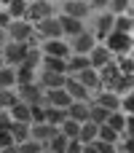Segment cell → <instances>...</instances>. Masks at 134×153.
I'll list each match as a JSON object with an SVG mask.
<instances>
[{
  "label": "cell",
  "mask_w": 134,
  "mask_h": 153,
  "mask_svg": "<svg viewBox=\"0 0 134 153\" xmlns=\"http://www.w3.org/2000/svg\"><path fill=\"white\" fill-rule=\"evenodd\" d=\"M81 3H89V0H81Z\"/></svg>",
  "instance_id": "cell-55"
},
{
  "label": "cell",
  "mask_w": 134,
  "mask_h": 153,
  "mask_svg": "<svg viewBox=\"0 0 134 153\" xmlns=\"http://www.w3.org/2000/svg\"><path fill=\"white\" fill-rule=\"evenodd\" d=\"M105 46L113 51V56H126V54L134 51V35H129V32H113L105 40Z\"/></svg>",
  "instance_id": "cell-3"
},
{
  "label": "cell",
  "mask_w": 134,
  "mask_h": 153,
  "mask_svg": "<svg viewBox=\"0 0 134 153\" xmlns=\"http://www.w3.org/2000/svg\"><path fill=\"white\" fill-rule=\"evenodd\" d=\"M0 67H3V59H0Z\"/></svg>",
  "instance_id": "cell-56"
},
{
  "label": "cell",
  "mask_w": 134,
  "mask_h": 153,
  "mask_svg": "<svg viewBox=\"0 0 134 153\" xmlns=\"http://www.w3.org/2000/svg\"><path fill=\"white\" fill-rule=\"evenodd\" d=\"M107 118H110V113H107L105 108H99V105H94V102H91V118H89V121H91V124H97V126H105V124H107Z\"/></svg>",
  "instance_id": "cell-34"
},
{
  "label": "cell",
  "mask_w": 134,
  "mask_h": 153,
  "mask_svg": "<svg viewBox=\"0 0 134 153\" xmlns=\"http://www.w3.org/2000/svg\"><path fill=\"white\" fill-rule=\"evenodd\" d=\"M24 54H27V46H24V43H13V40H8V43L3 46V51H0V59H3V65L19 67V65L24 62Z\"/></svg>",
  "instance_id": "cell-5"
},
{
  "label": "cell",
  "mask_w": 134,
  "mask_h": 153,
  "mask_svg": "<svg viewBox=\"0 0 134 153\" xmlns=\"http://www.w3.org/2000/svg\"><path fill=\"white\" fill-rule=\"evenodd\" d=\"M16 143H13V137H11V132L5 129V132H0V151H5V148H13Z\"/></svg>",
  "instance_id": "cell-40"
},
{
  "label": "cell",
  "mask_w": 134,
  "mask_h": 153,
  "mask_svg": "<svg viewBox=\"0 0 134 153\" xmlns=\"http://www.w3.org/2000/svg\"><path fill=\"white\" fill-rule=\"evenodd\" d=\"M0 89H16V67L11 65L0 67Z\"/></svg>",
  "instance_id": "cell-27"
},
{
  "label": "cell",
  "mask_w": 134,
  "mask_h": 153,
  "mask_svg": "<svg viewBox=\"0 0 134 153\" xmlns=\"http://www.w3.org/2000/svg\"><path fill=\"white\" fill-rule=\"evenodd\" d=\"M81 126H83V124H78V121L67 118V121L62 124V129H59V132H62L67 140H78V137H81Z\"/></svg>",
  "instance_id": "cell-31"
},
{
  "label": "cell",
  "mask_w": 134,
  "mask_h": 153,
  "mask_svg": "<svg viewBox=\"0 0 134 153\" xmlns=\"http://www.w3.org/2000/svg\"><path fill=\"white\" fill-rule=\"evenodd\" d=\"M56 132H59V129H54V126H48V124H32V126H30V140H35V143H40V145H46Z\"/></svg>",
  "instance_id": "cell-16"
},
{
  "label": "cell",
  "mask_w": 134,
  "mask_h": 153,
  "mask_svg": "<svg viewBox=\"0 0 134 153\" xmlns=\"http://www.w3.org/2000/svg\"><path fill=\"white\" fill-rule=\"evenodd\" d=\"M99 140H102V143H110V145H121V134H118L113 126H107V124L99 126Z\"/></svg>",
  "instance_id": "cell-33"
},
{
  "label": "cell",
  "mask_w": 134,
  "mask_h": 153,
  "mask_svg": "<svg viewBox=\"0 0 134 153\" xmlns=\"http://www.w3.org/2000/svg\"><path fill=\"white\" fill-rule=\"evenodd\" d=\"M19 94L16 89H0V110H11L13 105H19Z\"/></svg>",
  "instance_id": "cell-28"
},
{
  "label": "cell",
  "mask_w": 134,
  "mask_h": 153,
  "mask_svg": "<svg viewBox=\"0 0 134 153\" xmlns=\"http://www.w3.org/2000/svg\"><path fill=\"white\" fill-rule=\"evenodd\" d=\"M67 94L73 97V102H91V91L75 78V75H67V83H64Z\"/></svg>",
  "instance_id": "cell-10"
},
{
  "label": "cell",
  "mask_w": 134,
  "mask_h": 153,
  "mask_svg": "<svg viewBox=\"0 0 134 153\" xmlns=\"http://www.w3.org/2000/svg\"><path fill=\"white\" fill-rule=\"evenodd\" d=\"M11 118H13V124H30L32 126V116H30V105H24V102H19V105H13L11 110Z\"/></svg>",
  "instance_id": "cell-22"
},
{
  "label": "cell",
  "mask_w": 134,
  "mask_h": 153,
  "mask_svg": "<svg viewBox=\"0 0 134 153\" xmlns=\"http://www.w3.org/2000/svg\"><path fill=\"white\" fill-rule=\"evenodd\" d=\"M16 153H46V151H43V145H40V143H35V140H27V143L16 145Z\"/></svg>",
  "instance_id": "cell-37"
},
{
  "label": "cell",
  "mask_w": 134,
  "mask_h": 153,
  "mask_svg": "<svg viewBox=\"0 0 134 153\" xmlns=\"http://www.w3.org/2000/svg\"><path fill=\"white\" fill-rule=\"evenodd\" d=\"M40 51H43V56H56V59H70V54H73V48H70V40H46V43H40Z\"/></svg>",
  "instance_id": "cell-6"
},
{
  "label": "cell",
  "mask_w": 134,
  "mask_h": 153,
  "mask_svg": "<svg viewBox=\"0 0 134 153\" xmlns=\"http://www.w3.org/2000/svg\"><path fill=\"white\" fill-rule=\"evenodd\" d=\"M113 30H115V16H113L110 11H102V13L94 16V30H91V35L97 38V43H105V40L113 35Z\"/></svg>",
  "instance_id": "cell-2"
},
{
  "label": "cell",
  "mask_w": 134,
  "mask_h": 153,
  "mask_svg": "<svg viewBox=\"0 0 134 153\" xmlns=\"http://www.w3.org/2000/svg\"><path fill=\"white\" fill-rule=\"evenodd\" d=\"M83 145H94L97 140H99V126L97 124H91V121H86L83 126H81V137H78Z\"/></svg>",
  "instance_id": "cell-23"
},
{
  "label": "cell",
  "mask_w": 134,
  "mask_h": 153,
  "mask_svg": "<svg viewBox=\"0 0 134 153\" xmlns=\"http://www.w3.org/2000/svg\"><path fill=\"white\" fill-rule=\"evenodd\" d=\"M38 83H40L46 91L64 89V83H67V75H56V73H46V70H40V73H38Z\"/></svg>",
  "instance_id": "cell-15"
},
{
  "label": "cell",
  "mask_w": 134,
  "mask_h": 153,
  "mask_svg": "<svg viewBox=\"0 0 134 153\" xmlns=\"http://www.w3.org/2000/svg\"><path fill=\"white\" fill-rule=\"evenodd\" d=\"M11 22H13V19L8 16V11H5V8H0V30H8V24H11Z\"/></svg>",
  "instance_id": "cell-46"
},
{
  "label": "cell",
  "mask_w": 134,
  "mask_h": 153,
  "mask_svg": "<svg viewBox=\"0 0 134 153\" xmlns=\"http://www.w3.org/2000/svg\"><path fill=\"white\" fill-rule=\"evenodd\" d=\"M24 67H32V70H40V65H43V51H40V46H27V54H24V62H21Z\"/></svg>",
  "instance_id": "cell-20"
},
{
  "label": "cell",
  "mask_w": 134,
  "mask_h": 153,
  "mask_svg": "<svg viewBox=\"0 0 134 153\" xmlns=\"http://www.w3.org/2000/svg\"><path fill=\"white\" fill-rule=\"evenodd\" d=\"M91 102L99 105V108H105L107 113H118V110H121V97H118L115 91H99Z\"/></svg>",
  "instance_id": "cell-13"
},
{
  "label": "cell",
  "mask_w": 134,
  "mask_h": 153,
  "mask_svg": "<svg viewBox=\"0 0 134 153\" xmlns=\"http://www.w3.org/2000/svg\"><path fill=\"white\" fill-rule=\"evenodd\" d=\"M67 118L78 121V124H86L91 118V102H73L70 110H67Z\"/></svg>",
  "instance_id": "cell-17"
},
{
  "label": "cell",
  "mask_w": 134,
  "mask_h": 153,
  "mask_svg": "<svg viewBox=\"0 0 134 153\" xmlns=\"http://www.w3.org/2000/svg\"><path fill=\"white\" fill-rule=\"evenodd\" d=\"M115 65H118L121 75H134V59H132V54H126V56H115Z\"/></svg>",
  "instance_id": "cell-36"
},
{
  "label": "cell",
  "mask_w": 134,
  "mask_h": 153,
  "mask_svg": "<svg viewBox=\"0 0 134 153\" xmlns=\"http://www.w3.org/2000/svg\"><path fill=\"white\" fill-rule=\"evenodd\" d=\"M124 134L134 140V116H126V132H124Z\"/></svg>",
  "instance_id": "cell-47"
},
{
  "label": "cell",
  "mask_w": 134,
  "mask_h": 153,
  "mask_svg": "<svg viewBox=\"0 0 134 153\" xmlns=\"http://www.w3.org/2000/svg\"><path fill=\"white\" fill-rule=\"evenodd\" d=\"M89 5H91V11H110V0H89Z\"/></svg>",
  "instance_id": "cell-43"
},
{
  "label": "cell",
  "mask_w": 134,
  "mask_h": 153,
  "mask_svg": "<svg viewBox=\"0 0 134 153\" xmlns=\"http://www.w3.org/2000/svg\"><path fill=\"white\" fill-rule=\"evenodd\" d=\"M89 62H91V67H94V70H105L107 65H113V62H115V56H113V51H110L105 43H97V46H94V51L89 54Z\"/></svg>",
  "instance_id": "cell-8"
},
{
  "label": "cell",
  "mask_w": 134,
  "mask_h": 153,
  "mask_svg": "<svg viewBox=\"0 0 134 153\" xmlns=\"http://www.w3.org/2000/svg\"><path fill=\"white\" fill-rule=\"evenodd\" d=\"M40 70L46 73H56V75H67V59H56V56H43Z\"/></svg>",
  "instance_id": "cell-19"
},
{
  "label": "cell",
  "mask_w": 134,
  "mask_h": 153,
  "mask_svg": "<svg viewBox=\"0 0 134 153\" xmlns=\"http://www.w3.org/2000/svg\"><path fill=\"white\" fill-rule=\"evenodd\" d=\"M48 16H54V8H51V3L48 0H40V3H30L27 5V22L30 24H40L43 19H48Z\"/></svg>",
  "instance_id": "cell-7"
},
{
  "label": "cell",
  "mask_w": 134,
  "mask_h": 153,
  "mask_svg": "<svg viewBox=\"0 0 134 153\" xmlns=\"http://www.w3.org/2000/svg\"><path fill=\"white\" fill-rule=\"evenodd\" d=\"M132 16H134V13H132Z\"/></svg>",
  "instance_id": "cell-57"
},
{
  "label": "cell",
  "mask_w": 134,
  "mask_h": 153,
  "mask_svg": "<svg viewBox=\"0 0 134 153\" xmlns=\"http://www.w3.org/2000/svg\"><path fill=\"white\" fill-rule=\"evenodd\" d=\"M27 83H38V70L19 65L16 67V86H27Z\"/></svg>",
  "instance_id": "cell-24"
},
{
  "label": "cell",
  "mask_w": 134,
  "mask_h": 153,
  "mask_svg": "<svg viewBox=\"0 0 134 153\" xmlns=\"http://www.w3.org/2000/svg\"><path fill=\"white\" fill-rule=\"evenodd\" d=\"M27 3H40V0H27Z\"/></svg>",
  "instance_id": "cell-52"
},
{
  "label": "cell",
  "mask_w": 134,
  "mask_h": 153,
  "mask_svg": "<svg viewBox=\"0 0 134 153\" xmlns=\"http://www.w3.org/2000/svg\"><path fill=\"white\" fill-rule=\"evenodd\" d=\"M83 153H99V151H97L94 145H83Z\"/></svg>",
  "instance_id": "cell-49"
},
{
  "label": "cell",
  "mask_w": 134,
  "mask_h": 153,
  "mask_svg": "<svg viewBox=\"0 0 134 153\" xmlns=\"http://www.w3.org/2000/svg\"><path fill=\"white\" fill-rule=\"evenodd\" d=\"M35 35H38V40H40V43H46V40H62L64 35H62V24H59V16L54 13V16L43 19L40 24H35Z\"/></svg>",
  "instance_id": "cell-1"
},
{
  "label": "cell",
  "mask_w": 134,
  "mask_h": 153,
  "mask_svg": "<svg viewBox=\"0 0 134 153\" xmlns=\"http://www.w3.org/2000/svg\"><path fill=\"white\" fill-rule=\"evenodd\" d=\"M11 126H13V118H11V113H8V110H0V132L11 129Z\"/></svg>",
  "instance_id": "cell-41"
},
{
  "label": "cell",
  "mask_w": 134,
  "mask_h": 153,
  "mask_svg": "<svg viewBox=\"0 0 134 153\" xmlns=\"http://www.w3.org/2000/svg\"><path fill=\"white\" fill-rule=\"evenodd\" d=\"M67 145H70V140H67L62 132H56V134L43 145V151H46V153H64V151H67Z\"/></svg>",
  "instance_id": "cell-21"
},
{
  "label": "cell",
  "mask_w": 134,
  "mask_h": 153,
  "mask_svg": "<svg viewBox=\"0 0 134 153\" xmlns=\"http://www.w3.org/2000/svg\"><path fill=\"white\" fill-rule=\"evenodd\" d=\"M132 13H134V0H132Z\"/></svg>",
  "instance_id": "cell-54"
},
{
  "label": "cell",
  "mask_w": 134,
  "mask_h": 153,
  "mask_svg": "<svg viewBox=\"0 0 134 153\" xmlns=\"http://www.w3.org/2000/svg\"><path fill=\"white\" fill-rule=\"evenodd\" d=\"M118 153H134V140L132 137H126V140L118 145Z\"/></svg>",
  "instance_id": "cell-44"
},
{
  "label": "cell",
  "mask_w": 134,
  "mask_h": 153,
  "mask_svg": "<svg viewBox=\"0 0 134 153\" xmlns=\"http://www.w3.org/2000/svg\"><path fill=\"white\" fill-rule=\"evenodd\" d=\"M89 67H91L89 56L70 54V59H67V75H81V73H83V70H89Z\"/></svg>",
  "instance_id": "cell-18"
},
{
  "label": "cell",
  "mask_w": 134,
  "mask_h": 153,
  "mask_svg": "<svg viewBox=\"0 0 134 153\" xmlns=\"http://www.w3.org/2000/svg\"><path fill=\"white\" fill-rule=\"evenodd\" d=\"M8 132H11V137H13V143H16V145H21V143H27V140H30V124H13Z\"/></svg>",
  "instance_id": "cell-29"
},
{
  "label": "cell",
  "mask_w": 134,
  "mask_h": 153,
  "mask_svg": "<svg viewBox=\"0 0 134 153\" xmlns=\"http://www.w3.org/2000/svg\"><path fill=\"white\" fill-rule=\"evenodd\" d=\"M73 97L67 94V89H54L46 91V108H59V110H70Z\"/></svg>",
  "instance_id": "cell-12"
},
{
  "label": "cell",
  "mask_w": 134,
  "mask_h": 153,
  "mask_svg": "<svg viewBox=\"0 0 134 153\" xmlns=\"http://www.w3.org/2000/svg\"><path fill=\"white\" fill-rule=\"evenodd\" d=\"M32 124H46V105H30Z\"/></svg>",
  "instance_id": "cell-38"
},
{
  "label": "cell",
  "mask_w": 134,
  "mask_h": 153,
  "mask_svg": "<svg viewBox=\"0 0 134 153\" xmlns=\"http://www.w3.org/2000/svg\"><path fill=\"white\" fill-rule=\"evenodd\" d=\"M94 148H97L99 153H118V145H110V143H102V140H97Z\"/></svg>",
  "instance_id": "cell-42"
},
{
  "label": "cell",
  "mask_w": 134,
  "mask_h": 153,
  "mask_svg": "<svg viewBox=\"0 0 134 153\" xmlns=\"http://www.w3.org/2000/svg\"><path fill=\"white\" fill-rule=\"evenodd\" d=\"M27 5H30L27 0H8L3 8L8 11L11 19H24V16H27Z\"/></svg>",
  "instance_id": "cell-26"
},
{
  "label": "cell",
  "mask_w": 134,
  "mask_h": 153,
  "mask_svg": "<svg viewBox=\"0 0 134 153\" xmlns=\"http://www.w3.org/2000/svg\"><path fill=\"white\" fill-rule=\"evenodd\" d=\"M16 94L24 105H46V89L40 83H27V86H16Z\"/></svg>",
  "instance_id": "cell-4"
},
{
  "label": "cell",
  "mask_w": 134,
  "mask_h": 153,
  "mask_svg": "<svg viewBox=\"0 0 134 153\" xmlns=\"http://www.w3.org/2000/svg\"><path fill=\"white\" fill-rule=\"evenodd\" d=\"M59 24H62V35L64 38H78L81 32H86V27H83V22H78V19H73V16H64V13H59Z\"/></svg>",
  "instance_id": "cell-14"
},
{
  "label": "cell",
  "mask_w": 134,
  "mask_h": 153,
  "mask_svg": "<svg viewBox=\"0 0 134 153\" xmlns=\"http://www.w3.org/2000/svg\"><path fill=\"white\" fill-rule=\"evenodd\" d=\"M62 13L78 19V22H83L86 16H91V5H89V3H81V0H64V3H62Z\"/></svg>",
  "instance_id": "cell-11"
},
{
  "label": "cell",
  "mask_w": 134,
  "mask_h": 153,
  "mask_svg": "<svg viewBox=\"0 0 134 153\" xmlns=\"http://www.w3.org/2000/svg\"><path fill=\"white\" fill-rule=\"evenodd\" d=\"M5 43H8V32H5V30H0V48H3Z\"/></svg>",
  "instance_id": "cell-48"
},
{
  "label": "cell",
  "mask_w": 134,
  "mask_h": 153,
  "mask_svg": "<svg viewBox=\"0 0 134 153\" xmlns=\"http://www.w3.org/2000/svg\"><path fill=\"white\" fill-rule=\"evenodd\" d=\"M0 153H16V145L13 148H5V151H0Z\"/></svg>",
  "instance_id": "cell-50"
},
{
  "label": "cell",
  "mask_w": 134,
  "mask_h": 153,
  "mask_svg": "<svg viewBox=\"0 0 134 153\" xmlns=\"http://www.w3.org/2000/svg\"><path fill=\"white\" fill-rule=\"evenodd\" d=\"M113 32H129V35H134V16L132 13L115 16V30Z\"/></svg>",
  "instance_id": "cell-30"
},
{
  "label": "cell",
  "mask_w": 134,
  "mask_h": 153,
  "mask_svg": "<svg viewBox=\"0 0 134 153\" xmlns=\"http://www.w3.org/2000/svg\"><path fill=\"white\" fill-rule=\"evenodd\" d=\"M5 3H8V0H0V5H5Z\"/></svg>",
  "instance_id": "cell-53"
},
{
  "label": "cell",
  "mask_w": 134,
  "mask_h": 153,
  "mask_svg": "<svg viewBox=\"0 0 134 153\" xmlns=\"http://www.w3.org/2000/svg\"><path fill=\"white\" fill-rule=\"evenodd\" d=\"M67 121V110H59V108H46V124L54 126V129H62V124Z\"/></svg>",
  "instance_id": "cell-25"
},
{
  "label": "cell",
  "mask_w": 134,
  "mask_h": 153,
  "mask_svg": "<svg viewBox=\"0 0 134 153\" xmlns=\"http://www.w3.org/2000/svg\"><path fill=\"white\" fill-rule=\"evenodd\" d=\"M64 153H83V143L81 140H70V145H67Z\"/></svg>",
  "instance_id": "cell-45"
},
{
  "label": "cell",
  "mask_w": 134,
  "mask_h": 153,
  "mask_svg": "<svg viewBox=\"0 0 134 153\" xmlns=\"http://www.w3.org/2000/svg\"><path fill=\"white\" fill-rule=\"evenodd\" d=\"M48 3H64V0H48Z\"/></svg>",
  "instance_id": "cell-51"
},
{
  "label": "cell",
  "mask_w": 134,
  "mask_h": 153,
  "mask_svg": "<svg viewBox=\"0 0 134 153\" xmlns=\"http://www.w3.org/2000/svg\"><path fill=\"white\" fill-rule=\"evenodd\" d=\"M94 46H97V38L86 30V32H81L78 38H73L70 40V48H73V54H81V56H89L91 51H94Z\"/></svg>",
  "instance_id": "cell-9"
},
{
  "label": "cell",
  "mask_w": 134,
  "mask_h": 153,
  "mask_svg": "<svg viewBox=\"0 0 134 153\" xmlns=\"http://www.w3.org/2000/svg\"><path fill=\"white\" fill-rule=\"evenodd\" d=\"M107 126H113L118 134H124V132H126V113H124V110H118V113H110V118H107Z\"/></svg>",
  "instance_id": "cell-32"
},
{
  "label": "cell",
  "mask_w": 134,
  "mask_h": 153,
  "mask_svg": "<svg viewBox=\"0 0 134 153\" xmlns=\"http://www.w3.org/2000/svg\"><path fill=\"white\" fill-rule=\"evenodd\" d=\"M121 110L126 116H134V91H129L126 97H121Z\"/></svg>",
  "instance_id": "cell-39"
},
{
  "label": "cell",
  "mask_w": 134,
  "mask_h": 153,
  "mask_svg": "<svg viewBox=\"0 0 134 153\" xmlns=\"http://www.w3.org/2000/svg\"><path fill=\"white\" fill-rule=\"evenodd\" d=\"M110 13H113V16L132 13V0H110Z\"/></svg>",
  "instance_id": "cell-35"
}]
</instances>
